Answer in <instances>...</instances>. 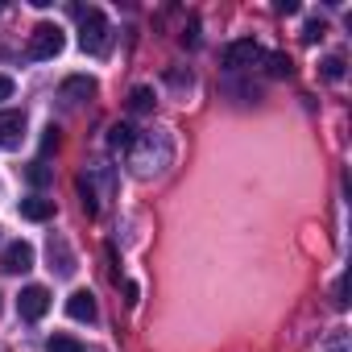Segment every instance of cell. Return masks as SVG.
<instances>
[{
    "mask_svg": "<svg viewBox=\"0 0 352 352\" xmlns=\"http://www.w3.org/2000/svg\"><path fill=\"white\" fill-rule=\"evenodd\" d=\"M174 157V141L170 133H145L133 141V170L141 174V179H149V174H162Z\"/></svg>",
    "mask_w": 352,
    "mask_h": 352,
    "instance_id": "1",
    "label": "cell"
},
{
    "mask_svg": "<svg viewBox=\"0 0 352 352\" xmlns=\"http://www.w3.org/2000/svg\"><path fill=\"white\" fill-rule=\"evenodd\" d=\"M71 17L79 21V46H83L87 54L104 58V54H108V42H112V34H108V17H104L100 9H83V5H75Z\"/></svg>",
    "mask_w": 352,
    "mask_h": 352,
    "instance_id": "2",
    "label": "cell"
},
{
    "mask_svg": "<svg viewBox=\"0 0 352 352\" xmlns=\"http://www.w3.org/2000/svg\"><path fill=\"white\" fill-rule=\"evenodd\" d=\"M63 46H67L63 30H58V25H50V21H42V25H34V34H30L25 58H34V63H46V58L63 54Z\"/></svg>",
    "mask_w": 352,
    "mask_h": 352,
    "instance_id": "3",
    "label": "cell"
},
{
    "mask_svg": "<svg viewBox=\"0 0 352 352\" xmlns=\"http://www.w3.org/2000/svg\"><path fill=\"white\" fill-rule=\"evenodd\" d=\"M265 54H261V46L253 42V38H241V42H232L228 50H224V71H249V67H257Z\"/></svg>",
    "mask_w": 352,
    "mask_h": 352,
    "instance_id": "4",
    "label": "cell"
},
{
    "mask_svg": "<svg viewBox=\"0 0 352 352\" xmlns=\"http://www.w3.org/2000/svg\"><path fill=\"white\" fill-rule=\"evenodd\" d=\"M46 311H50V290H46V286H25L21 298H17V315H21L25 323H38Z\"/></svg>",
    "mask_w": 352,
    "mask_h": 352,
    "instance_id": "5",
    "label": "cell"
},
{
    "mask_svg": "<svg viewBox=\"0 0 352 352\" xmlns=\"http://www.w3.org/2000/svg\"><path fill=\"white\" fill-rule=\"evenodd\" d=\"M0 270H5V274H25V270H34V245L13 241L5 253H0Z\"/></svg>",
    "mask_w": 352,
    "mask_h": 352,
    "instance_id": "6",
    "label": "cell"
},
{
    "mask_svg": "<svg viewBox=\"0 0 352 352\" xmlns=\"http://www.w3.org/2000/svg\"><path fill=\"white\" fill-rule=\"evenodd\" d=\"M96 96V79L91 75H71V79H63V87H58V100L63 104H83V100H91Z\"/></svg>",
    "mask_w": 352,
    "mask_h": 352,
    "instance_id": "7",
    "label": "cell"
},
{
    "mask_svg": "<svg viewBox=\"0 0 352 352\" xmlns=\"http://www.w3.org/2000/svg\"><path fill=\"white\" fill-rule=\"evenodd\" d=\"M25 141V112H0V149H17Z\"/></svg>",
    "mask_w": 352,
    "mask_h": 352,
    "instance_id": "8",
    "label": "cell"
},
{
    "mask_svg": "<svg viewBox=\"0 0 352 352\" xmlns=\"http://www.w3.org/2000/svg\"><path fill=\"white\" fill-rule=\"evenodd\" d=\"M67 315H71V319H79V323H96L100 307H96L91 290H75V294L67 298Z\"/></svg>",
    "mask_w": 352,
    "mask_h": 352,
    "instance_id": "9",
    "label": "cell"
},
{
    "mask_svg": "<svg viewBox=\"0 0 352 352\" xmlns=\"http://www.w3.org/2000/svg\"><path fill=\"white\" fill-rule=\"evenodd\" d=\"M17 212H21V220H30V224H46V220L54 216V199L30 195V199H21V204H17Z\"/></svg>",
    "mask_w": 352,
    "mask_h": 352,
    "instance_id": "10",
    "label": "cell"
},
{
    "mask_svg": "<svg viewBox=\"0 0 352 352\" xmlns=\"http://www.w3.org/2000/svg\"><path fill=\"white\" fill-rule=\"evenodd\" d=\"M46 253H50V270L58 265V274H63V278H71V274H75V253H71V245H67L63 236H50Z\"/></svg>",
    "mask_w": 352,
    "mask_h": 352,
    "instance_id": "11",
    "label": "cell"
},
{
    "mask_svg": "<svg viewBox=\"0 0 352 352\" xmlns=\"http://www.w3.org/2000/svg\"><path fill=\"white\" fill-rule=\"evenodd\" d=\"M265 71H270L274 79H290V75H294V63H290V54L274 50V54H265Z\"/></svg>",
    "mask_w": 352,
    "mask_h": 352,
    "instance_id": "12",
    "label": "cell"
},
{
    "mask_svg": "<svg viewBox=\"0 0 352 352\" xmlns=\"http://www.w3.org/2000/svg\"><path fill=\"white\" fill-rule=\"evenodd\" d=\"M25 179H30V187H50V183H54V170L38 157V162H30V166H25Z\"/></svg>",
    "mask_w": 352,
    "mask_h": 352,
    "instance_id": "13",
    "label": "cell"
},
{
    "mask_svg": "<svg viewBox=\"0 0 352 352\" xmlns=\"http://www.w3.org/2000/svg\"><path fill=\"white\" fill-rule=\"evenodd\" d=\"M133 141H137V129H129V124H120V120L108 129V145H112V149H133Z\"/></svg>",
    "mask_w": 352,
    "mask_h": 352,
    "instance_id": "14",
    "label": "cell"
},
{
    "mask_svg": "<svg viewBox=\"0 0 352 352\" xmlns=\"http://www.w3.org/2000/svg\"><path fill=\"white\" fill-rule=\"evenodd\" d=\"M75 187H79V204H83V212L96 216V212H100V199H96V191H91V179H87V174H79Z\"/></svg>",
    "mask_w": 352,
    "mask_h": 352,
    "instance_id": "15",
    "label": "cell"
},
{
    "mask_svg": "<svg viewBox=\"0 0 352 352\" xmlns=\"http://www.w3.org/2000/svg\"><path fill=\"white\" fill-rule=\"evenodd\" d=\"M46 348H50V352H83V344H79L75 336H63V331H54V336L46 340Z\"/></svg>",
    "mask_w": 352,
    "mask_h": 352,
    "instance_id": "16",
    "label": "cell"
},
{
    "mask_svg": "<svg viewBox=\"0 0 352 352\" xmlns=\"http://www.w3.org/2000/svg\"><path fill=\"white\" fill-rule=\"evenodd\" d=\"M129 108H133V112H149V108H153V91H149V87H133V91H129Z\"/></svg>",
    "mask_w": 352,
    "mask_h": 352,
    "instance_id": "17",
    "label": "cell"
},
{
    "mask_svg": "<svg viewBox=\"0 0 352 352\" xmlns=\"http://www.w3.org/2000/svg\"><path fill=\"white\" fill-rule=\"evenodd\" d=\"M319 71H323V79H331V83H336V79H344V58H340V54H331V58H323V67H319Z\"/></svg>",
    "mask_w": 352,
    "mask_h": 352,
    "instance_id": "18",
    "label": "cell"
},
{
    "mask_svg": "<svg viewBox=\"0 0 352 352\" xmlns=\"http://www.w3.org/2000/svg\"><path fill=\"white\" fill-rule=\"evenodd\" d=\"M323 34H327V25H323V21H319V17H311V21H307V25H302V42H311V46H315V42H319V38H323Z\"/></svg>",
    "mask_w": 352,
    "mask_h": 352,
    "instance_id": "19",
    "label": "cell"
},
{
    "mask_svg": "<svg viewBox=\"0 0 352 352\" xmlns=\"http://www.w3.org/2000/svg\"><path fill=\"white\" fill-rule=\"evenodd\" d=\"M50 149H58V129H54V124H50L46 137H42V153H50Z\"/></svg>",
    "mask_w": 352,
    "mask_h": 352,
    "instance_id": "20",
    "label": "cell"
},
{
    "mask_svg": "<svg viewBox=\"0 0 352 352\" xmlns=\"http://www.w3.org/2000/svg\"><path fill=\"white\" fill-rule=\"evenodd\" d=\"M137 298H141V286H137V282H124V302L137 307Z\"/></svg>",
    "mask_w": 352,
    "mask_h": 352,
    "instance_id": "21",
    "label": "cell"
},
{
    "mask_svg": "<svg viewBox=\"0 0 352 352\" xmlns=\"http://www.w3.org/2000/svg\"><path fill=\"white\" fill-rule=\"evenodd\" d=\"M0 100H13V79L0 75Z\"/></svg>",
    "mask_w": 352,
    "mask_h": 352,
    "instance_id": "22",
    "label": "cell"
},
{
    "mask_svg": "<svg viewBox=\"0 0 352 352\" xmlns=\"http://www.w3.org/2000/svg\"><path fill=\"white\" fill-rule=\"evenodd\" d=\"M0 9H5V5H0Z\"/></svg>",
    "mask_w": 352,
    "mask_h": 352,
    "instance_id": "23",
    "label": "cell"
},
{
    "mask_svg": "<svg viewBox=\"0 0 352 352\" xmlns=\"http://www.w3.org/2000/svg\"><path fill=\"white\" fill-rule=\"evenodd\" d=\"M0 352H5V348H0Z\"/></svg>",
    "mask_w": 352,
    "mask_h": 352,
    "instance_id": "24",
    "label": "cell"
}]
</instances>
